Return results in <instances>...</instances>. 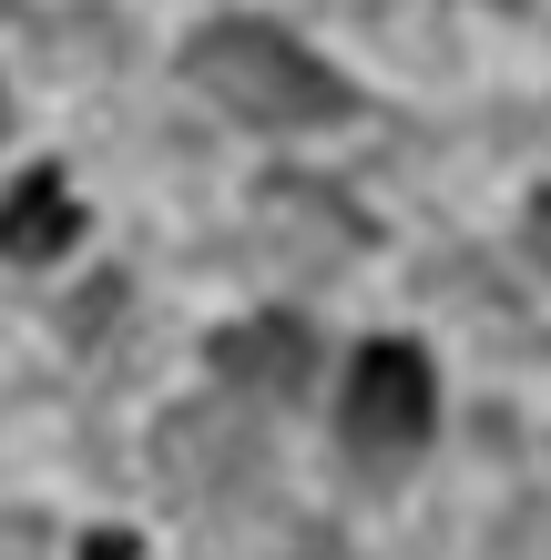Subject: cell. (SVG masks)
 Wrapping results in <instances>:
<instances>
[{
  "label": "cell",
  "instance_id": "cell-4",
  "mask_svg": "<svg viewBox=\"0 0 551 560\" xmlns=\"http://www.w3.org/2000/svg\"><path fill=\"white\" fill-rule=\"evenodd\" d=\"M255 224H266V255H286L297 276H337L347 245H368V224L347 214V194L307 184V174H276L255 194Z\"/></svg>",
  "mask_w": 551,
  "mask_h": 560
},
{
  "label": "cell",
  "instance_id": "cell-3",
  "mask_svg": "<svg viewBox=\"0 0 551 560\" xmlns=\"http://www.w3.org/2000/svg\"><path fill=\"white\" fill-rule=\"evenodd\" d=\"M205 357L245 408H297L317 387V326H297V316H236V326H215Z\"/></svg>",
  "mask_w": 551,
  "mask_h": 560
},
{
  "label": "cell",
  "instance_id": "cell-8",
  "mask_svg": "<svg viewBox=\"0 0 551 560\" xmlns=\"http://www.w3.org/2000/svg\"><path fill=\"white\" fill-rule=\"evenodd\" d=\"M0 133H11V92H0Z\"/></svg>",
  "mask_w": 551,
  "mask_h": 560
},
{
  "label": "cell",
  "instance_id": "cell-7",
  "mask_svg": "<svg viewBox=\"0 0 551 560\" xmlns=\"http://www.w3.org/2000/svg\"><path fill=\"white\" fill-rule=\"evenodd\" d=\"M521 245H531V266L551 276V194H541V205H531V224H521Z\"/></svg>",
  "mask_w": 551,
  "mask_h": 560
},
{
  "label": "cell",
  "instance_id": "cell-6",
  "mask_svg": "<svg viewBox=\"0 0 551 560\" xmlns=\"http://www.w3.org/2000/svg\"><path fill=\"white\" fill-rule=\"evenodd\" d=\"M82 560H144V540H134V530H92Z\"/></svg>",
  "mask_w": 551,
  "mask_h": 560
},
{
  "label": "cell",
  "instance_id": "cell-10",
  "mask_svg": "<svg viewBox=\"0 0 551 560\" xmlns=\"http://www.w3.org/2000/svg\"><path fill=\"white\" fill-rule=\"evenodd\" d=\"M0 11H11V0H0Z\"/></svg>",
  "mask_w": 551,
  "mask_h": 560
},
{
  "label": "cell",
  "instance_id": "cell-2",
  "mask_svg": "<svg viewBox=\"0 0 551 560\" xmlns=\"http://www.w3.org/2000/svg\"><path fill=\"white\" fill-rule=\"evenodd\" d=\"M429 428H439V377H429V357H418L409 337L358 347L347 398H337V448L358 458V469H409V458L429 448Z\"/></svg>",
  "mask_w": 551,
  "mask_h": 560
},
{
  "label": "cell",
  "instance_id": "cell-1",
  "mask_svg": "<svg viewBox=\"0 0 551 560\" xmlns=\"http://www.w3.org/2000/svg\"><path fill=\"white\" fill-rule=\"evenodd\" d=\"M184 82L205 103H225L236 122H255V133H328V122L358 113V82H337L276 21H205L184 42Z\"/></svg>",
  "mask_w": 551,
  "mask_h": 560
},
{
  "label": "cell",
  "instance_id": "cell-9",
  "mask_svg": "<svg viewBox=\"0 0 551 560\" xmlns=\"http://www.w3.org/2000/svg\"><path fill=\"white\" fill-rule=\"evenodd\" d=\"M501 11H521V0H501Z\"/></svg>",
  "mask_w": 551,
  "mask_h": 560
},
{
  "label": "cell",
  "instance_id": "cell-5",
  "mask_svg": "<svg viewBox=\"0 0 551 560\" xmlns=\"http://www.w3.org/2000/svg\"><path fill=\"white\" fill-rule=\"evenodd\" d=\"M82 245V205L72 184H61V163H31V174L0 194V255L11 266H51V255Z\"/></svg>",
  "mask_w": 551,
  "mask_h": 560
}]
</instances>
